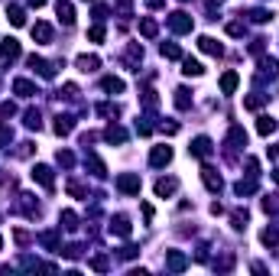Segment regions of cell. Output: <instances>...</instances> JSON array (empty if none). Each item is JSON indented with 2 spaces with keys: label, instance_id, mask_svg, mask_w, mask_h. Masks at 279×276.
<instances>
[{
  "label": "cell",
  "instance_id": "cell-36",
  "mask_svg": "<svg viewBox=\"0 0 279 276\" xmlns=\"http://www.w3.org/2000/svg\"><path fill=\"white\" fill-rule=\"evenodd\" d=\"M91 267H94V270H107V257H94V260H91Z\"/></svg>",
  "mask_w": 279,
  "mask_h": 276
},
{
  "label": "cell",
  "instance_id": "cell-15",
  "mask_svg": "<svg viewBox=\"0 0 279 276\" xmlns=\"http://www.w3.org/2000/svg\"><path fill=\"white\" fill-rule=\"evenodd\" d=\"M166 267H169V270H176V273H179V270H185V267H188V260H185V254L172 250V254H169V260H166Z\"/></svg>",
  "mask_w": 279,
  "mask_h": 276
},
{
  "label": "cell",
  "instance_id": "cell-41",
  "mask_svg": "<svg viewBox=\"0 0 279 276\" xmlns=\"http://www.w3.org/2000/svg\"><path fill=\"white\" fill-rule=\"evenodd\" d=\"M273 179H276V182H279V169H276V173H273Z\"/></svg>",
  "mask_w": 279,
  "mask_h": 276
},
{
  "label": "cell",
  "instance_id": "cell-38",
  "mask_svg": "<svg viewBox=\"0 0 279 276\" xmlns=\"http://www.w3.org/2000/svg\"><path fill=\"white\" fill-rule=\"evenodd\" d=\"M227 33H231V36H240V33H244V26H240V23H231V26H227Z\"/></svg>",
  "mask_w": 279,
  "mask_h": 276
},
{
  "label": "cell",
  "instance_id": "cell-4",
  "mask_svg": "<svg viewBox=\"0 0 279 276\" xmlns=\"http://www.w3.org/2000/svg\"><path fill=\"white\" fill-rule=\"evenodd\" d=\"M0 59H3V62L20 59V42H16V39H3V46H0Z\"/></svg>",
  "mask_w": 279,
  "mask_h": 276
},
{
  "label": "cell",
  "instance_id": "cell-22",
  "mask_svg": "<svg viewBox=\"0 0 279 276\" xmlns=\"http://www.w3.org/2000/svg\"><path fill=\"white\" fill-rule=\"evenodd\" d=\"M260 241H263L266 247H276V244H279V231L276 228H266L263 234H260Z\"/></svg>",
  "mask_w": 279,
  "mask_h": 276
},
{
  "label": "cell",
  "instance_id": "cell-33",
  "mask_svg": "<svg viewBox=\"0 0 279 276\" xmlns=\"http://www.w3.org/2000/svg\"><path fill=\"white\" fill-rule=\"evenodd\" d=\"M97 110H101L104 117H117V107H114V104H101V107H97Z\"/></svg>",
  "mask_w": 279,
  "mask_h": 276
},
{
  "label": "cell",
  "instance_id": "cell-31",
  "mask_svg": "<svg viewBox=\"0 0 279 276\" xmlns=\"http://www.w3.org/2000/svg\"><path fill=\"white\" fill-rule=\"evenodd\" d=\"M163 55H166V59H179V55H182V49L169 42V46H163Z\"/></svg>",
  "mask_w": 279,
  "mask_h": 276
},
{
  "label": "cell",
  "instance_id": "cell-16",
  "mask_svg": "<svg viewBox=\"0 0 279 276\" xmlns=\"http://www.w3.org/2000/svg\"><path fill=\"white\" fill-rule=\"evenodd\" d=\"M33 39L49 42V39H52V26H49V23H36V26H33Z\"/></svg>",
  "mask_w": 279,
  "mask_h": 276
},
{
  "label": "cell",
  "instance_id": "cell-19",
  "mask_svg": "<svg viewBox=\"0 0 279 276\" xmlns=\"http://www.w3.org/2000/svg\"><path fill=\"white\" fill-rule=\"evenodd\" d=\"M273 130H276V120H273V117H260L257 120V133H260V137H270Z\"/></svg>",
  "mask_w": 279,
  "mask_h": 276
},
{
  "label": "cell",
  "instance_id": "cell-37",
  "mask_svg": "<svg viewBox=\"0 0 279 276\" xmlns=\"http://www.w3.org/2000/svg\"><path fill=\"white\" fill-rule=\"evenodd\" d=\"M10 140H13V133H10L7 127H0V143H10Z\"/></svg>",
  "mask_w": 279,
  "mask_h": 276
},
{
  "label": "cell",
  "instance_id": "cell-24",
  "mask_svg": "<svg viewBox=\"0 0 279 276\" xmlns=\"http://www.w3.org/2000/svg\"><path fill=\"white\" fill-rule=\"evenodd\" d=\"M227 140H231L234 146H247V133L240 130V127H234V130H231V137H227Z\"/></svg>",
  "mask_w": 279,
  "mask_h": 276
},
{
  "label": "cell",
  "instance_id": "cell-12",
  "mask_svg": "<svg viewBox=\"0 0 279 276\" xmlns=\"http://www.w3.org/2000/svg\"><path fill=\"white\" fill-rule=\"evenodd\" d=\"M198 49L208 52V55H221V42H214L211 36H201V39H198Z\"/></svg>",
  "mask_w": 279,
  "mask_h": 276
},
{
  "label": "cell",
  "instance_id": "cell-21",
  "mask_svg": "<svg viewBox=\"0 0 279 276\" xmlns=\"http://www.w3.org/2000/svg\"><path fill=\"white\" fill-rule=\"evenodd\" d=\"M104 137H107L110 143H123V140H127V130H123V127H107Z\"/></svg>",
  "mask_w": 279,
  "mask_h": 276
},
{
  "label": "cell",
  "instance_id": "cell-26",
  "mask_svg": "<svg viewBox=\"0 0 279 276\" xmlns=\"http://www.w3.org/2000/svg\"><path fill=\"white\" fill-rule=\"evenodd\" d=\"M140 33H143L146 39H153V36H156V23H153V20H140Z\"/></svg>",
  "mask_w": 279,
  "mask_h": 276
},
{
  "label": "cell",
  "instance_id": "cell-30",
  "mask_svg": "<svg viewBox=\"0 0 279 276\" xmlns=\"http://www.w3.org/2000/svg\"><path fill=\"white\" fill-rule=\"evenodd\" d=\"M62 221H65V228H68V231H75V228H78V218H75L72 211H62Z\"/></svg>",
  "mask_w": 279,
  "mask_h": 276
},
{
  "label": "cell",
  "instance_id": "cell-20",
  "mask_svg": "<svg viewBox=\"0 0 279 276\" xmlns=\"http://www.w3.org/2000/svg\"><path fill=\"white\" fill-rule=\"evenodd\" d=\"M182 72H185V75H201L204 65L198 62V59H185V62H182Z\"/></svg>",
  "mask_w": 279,
  "mask_h": 276
},
{
  "label": "cell",
  "instance_id": "cell-25",
  "mask_svg": "<svg viewBox=\"0 0 279 276\" xmlns=\"http://www.w3.org/2000/svg\"><path fill=\"white\" fill-rule=\"evenodd\" d=\"M26 127H29V130H39V127H42L39 110H26Z\"/></svg>",
  "mask_w": 279,
  "mask_h": 276
},
{
  "label": "cell",
  "instance_id": "cell-10",
  "mask_svg": "<svg viewBox=\"0 0 279 276\" xmlns=\"http://www.w3.org/2000/svg\"><path fill=\"white\" fill-rule=\"evenodd\" d=\"M55 13H59V20L65 23V26H72V23H75V10H72V3H62V0H59Z\"/></svg>",
  "mask_w": 279,
  "mask_h": 276
},
{
  "label": "cell",
  "instance_id": "cell-29",
  "mask_svg": "<svg viewBox=\"0 0 279 276\" xmlns=\"http://www.w3.org/2000/svg\"><path fill=\"white\" fill-rule=\"evenodd\" d=\"M263 101H266L263 94H250V97L244 101V107H250V110H260V107H263Z\"/></svg>",
  "mask_w": 279,
  "mask_h": 276
},
{
  "label": "cell",
  "instance_id": "cell-3",
  "mask_svg": "<svg viewBox=\"0 0 279 276\" xmlns=\"http://www.w3.org/2000/svg\"><path fill=\"white\" fill-rule=\"evenodd\" d=\"M33 179L39 182L42 188H52V185H55V182H52V169H49V166H42V163L33 166Z\"/></svg>",
  "mask_w": 279,
  "mask_h": 276
},
{
  "label": "cell",
  "instance_id": "cell-5",
  "mask_svg": "<svg viewBox=\"0 0 279 276\" xmlns=\"http://www.w3.org/2000/svg\"><path fill=\"white\" fill-rule=\"evenodd\" d=\"M201 179H204V185H208V192H221V185H224V182H221V176L214 173V169H208V166L201 169Z\"/></svg>",
  "mask_w": 279,
  "mask_h": 276
},
{
  "label": "cell",
  "instance_id": "cell-39",
  "mask_svg": "<svg viewBox=\"0 0 279 276\" xmlns=\"http://www.w3.org/2000/svg\"><path fill=\"white\" fill-rule=\"evenodd\" d=\"M59 163L62 166H72V153H59Z\"/></svg>",
  "mask_w": 279,
  "mask_h": 276
},
{
  "label": "cell",
  "instance_id": "cell-6",
  "mask_svg": "<svg viewBox=\"0 0 279 276\" xmlns=\"http://www.w3.org/2000/svg\"><path fill=\"white\" fill-rule=\"evenodd\" d=\"M237 85H240V75H237V72H224V75H221V91H224V94H234V91H237Z\"/></svg>",
  "mask_w": 279,
  "mask_h": 276
},
{
  "label": "cell",
  "instance_id": "cell-8",
  "mask_svg": "<svg viewBox=\"0 0 279 276\" xmlns=\"http://www.w3.org/2000/svg\"><path fill=\"white\" fill-rule=\"evenodd\" d=\"M29 65H33V69L39 72L42 78H52V75H55V65H49L46 59H39V55H33V59H29Z\"/></svg>",
  "mask_w": 279,
  "mask_h": 276
},
{
  "label": "cell",
  "instance_id": "cell-9",
  "mask_svg": "<svg viewBox=\"0 0 279 276\" xmlns=\"http://www.w3.org/2000/svg\"><path fill=\"white\" fill-rule=\"evenodd\" d=\"M13 91H16L20 97H33V94H36V85L26 82V78H16V82H13Z\"/></svg>",
  "mask_w": 279,
  "mask_h": 276
},
{
  "label": "cell",
  "instance_id": "cell-7",
  "mask_svg": "<svg viewBox=\"0 0 279 276\" xmlns=\"http://www.w3.org/2000/svg\"><path fill=\"white\" fill-rule=\"evenodd\" d=\"M172 159V146H156V150L150 153V163L153 166H166Z\"/></svg>",
  "mask_w": 279,
  "mask_h": 276
},
{
  "label": "cell",
  "instance_id": "cell-40",
  "mask_svg": "<svg viewBox=\"0 0 279 276\" xmlns=\"http://www.w3.org/2000/svg\"><path fill=\"white\" fill-rule=\"evenodd\" d=\"M270 156H273V159H279V143H273V146H270Z\"/></svg>",
  "mask_w": 279,
  "mask_h": 276
},
{
  "label": "cell",
  "instance_id": "cell-14",
  "mask_svg": "<svg viewBox=\"0 0 279 276\" xmlns=\"http://www.w3.org/2000/svg\"><path fill=\"white\" fill-rule=\"evenodd\" d=\"M176 188H179V182H176V179H159V182H156V195H159V198L172 195Z\"/></svg>",
  "mask_w": 279,
  "mask_h": 276
},
{
  "label": "cell",
  "instance_id": "cell-23",
  "mask_svg": "<svg viewBox=\"0 0 279 276\" xmlns=\"http://www.w3.org/2000/svg\"><path fill=\"white\" fill-rule=\"evenodd\" d=\"M104 91H114V94H120V91H123V82H120V78H114V75H110V78H104Z\"/></svg>",
  "mask_w": 279,
  "mask_h": 276
},
{
  "label": "cell",
  "instance_id": "cell-28",
  "mask_svg": "<svg viewBox=\"0 0 279 276\" xmlns=\"http://www.w3.org/2000/svg\"><path fill=\"white\" fill-rule=\"evenodd\" d=\"M188 104H191V101H188V91H185V88H179V91H176V107H179V110H185Z\"/></svg>",
  "mask_w": 279,
  "mask_h": 276
},
{
  "label": "cell",
  "instance_id": "cell-32",
  "mask_svg": "<svg viewBox=\"0 0 279 276\" xmlns=\"http://www.w3.org/2000/svg\"><path fill=\"white\" fill-rule=\"evenodd\" d=\"M88 39H91V42H101V39H104V26H91Z\"/></svg>",
  "mask_w": 279,
  "mask_h": 276
},
{
  "label": "cell",
  "instance_id": "cell-18",
  "mask_svg": "<svg viewBox=\"0 0 279 276\" xmlns=\"http://www.w3.org/2000/svg\"><path fill=\"white\" fill-rule=\"evenodd\" d=\"M72 127H75V120H72V117H55V133H59V137H68Z\"/></svg>",
  "mask_w": 279,
  "mask_h": 276
},
{
  "label": "cell",
  "instance_id": "cell-34",
  "mask_svg": "<svg viewBox=\"0 0 279 276\" xmlns=\"http://www.w3.org/2000/svg\"><path fill=\"white\" fill-rule=\"evenodd\" d=\"M13 114H16L13 104H0V117H13Z\"/></svg>",
  "mask_w": 279,
  "mask_h": 276
},
{
  "label": "cell",
  "instance_id": "cell-35",
  "mask_svg": "<svg viewBox=\"0 0 279 276\" xmlns=\"http://www.w3.org/2000/svg\"><path fill=\"white\" fill-rule=\"evenodd\" d=\"M253 23H266V20H270V13H266V10H253Z\"/></svg>",
  "mask_w": 279,
  "mask_h": 276
},
{
  "label": "cell",
  "instance_id": "cell-13",
  "mask_svg": "<svg viewBox=\"0 0 279 276\" xmlns=\"http://www.w3.org/2000/svg\"><path fill=\"white\" fill-rule=\"evenodd\" d=\"M75 62H78V69H82V72H94L97 65H101V59H97V55H78Z\"/></svg>",
  "mask_w": 279,
  "mask_h": 276
},
{
  "label": "cell",
  "instance_id": "cell-1",
  "mask_svg": "<svg viewBox=\"0 0 279 276\" xmlns=\"http://www.w3.org/2000/svg\"><path fill=\"white\" fill-rule=\"evenodd\" d=\"M117 188H120L123 195H140V176H133V173H123L120 179H117Z\"/></svg>",
  "mask_w": 279,
  "mask_h": 276
},
{
  "label": "cell",
  "instance_id": "cell-11",
  "mask_svg": "<svg viewBox=\"0 0 279 276\" xmlns=\"http://www.w3.org/2000/svg\"><path fill=\"white\" fill-rule=\"evenodd\" d=\"M188 150H191V156H208V153H211V140H208V137H198Z\"/></svg>",
  "mask_w": 279,
  "mask_h": 276
},
{
  "label": "cell",
  "instance_id": "cell-17",
  "mask_svg": "<svg viewBox=\"0 0 279 276\" xmlns=\"http://www.w3.org/2000/svg\"><path fill=\"white\" fill-rule=\"evenodd\" d=\"M110 231H114L117 237H130V221H127V218H123V214H120V218H114V224H110Z\"/></svg>",
  "mask_w": 279,
  "mask_h": 276
},
{
  "label": "cell",
  "instance_id": "cell-27",
  "mask_svg": "<svg viewBox=\"0 0 279 276\" xmlns=\"http://www.w3.org/2000/svg\"><path fill=\"white\" fill-rule=\"evenodd\" d=\"M10 23H13V26H23V23H26V13H23L20 7H10Z\"/></svg>",
  "mask_w": 279,
  "mask_h": 276
},
{
  "label": "cell",
  "instance_id": "cell-2",
  "mask_svg": "<svg viewBox=\"0 0 279 276\" xmlns=\"http://www.w3.org/2000/svg\"><path fill=\"white\" fill-rule=\"evenodd\" d=\"M169 29L172 33H191V16L188 13H172L169 16Z\"/></svg>",
  "mask_w": 279,
  "mask_h": 276
}]
</instances>
